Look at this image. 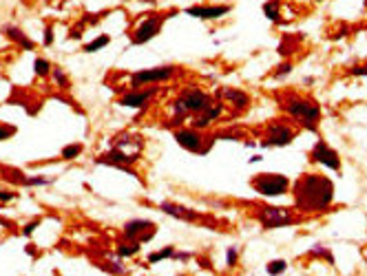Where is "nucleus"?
I'll return each instance as SVG.
<instances>
[{
    "label": "nucleus",
    "mask_w": 367,
    "mask_h": 276,
    "mask_svg": "<svg viewBox=\"0 0 367 276\" xmlns=\"http://www.w3.org/2000/svg\"><path fill=\"white\" fill-rule=\"evenodd\" d=\"M332 181L321 175H305L294 186V199L301 210H325L332 203Z\"/></svg>",
    "instance_id": "obj_1"
},
{
    "label": "nucleus",
    "mask_w": 367,
    "mask_h": 276,
    "mask_svg": "<svg viewBox=\"0 0 367 276\" xmlns=\"http://www.w3.org/2000/svg\"><path fill=\"white\" fill-rule=\"evenodd\" d=\"M208 106H213V99L208 93H204L202 88H186L181 93V97L173 104V110L177 115H186V113H202Z\"/></svg>",
    "instance_id": "obj_2"
},
{
    "label": "nucleus",
    "mask_w": 367,
    "mask_h": 276,
    "mask_svg": "<svg viewBox=\"0 0 367 276\" xmlns=\"http://www.w3.org/2000/svg\"><path fill=\"white\" fill-rule=\"evenodd\" d=\"M286 110L292 115V117L301 119L303 126H310V128H316V121L321 117V108L316 106L312 99H305V97H299V95H292L290 102L286 104Z\"/></svg>",
    "instance_id": "obj_3"
},
{
    "label": "nucleus",
    "mask_w": 367,
    "mask_h": 276,
    "mask_svg": "<svg viewBox=\"0 0 367 276\" xmlns=\"http://www.w3.org/2000/svg\"><path fill=\"white\" fill-rule=\"evenodd\" d=\"M288 186H290V181H288V177H283V175L261 173L257 179H252V188L265 197H279L288 190Z\"/></svg>",
    "instance_id": "obj_4"
},
{
    "label": "nucleus",
    "mask_w": 367,
    "mask_h": 276,
    "mask_svg": "<svg viewBox=\"0 0 367 276\" xmlns=\"http://www.w3.org/2000/svg\"><path fill=\"white\" fill-rule=\"evenodd\" d=\"M166 18V14H153L148 18L142 20V25L135 29V36H133V42L135 44H142V42H148L151 38H155L162 29V22Z\"/></svg>",
    "instance_id": "obj_5"
},
{
    "label": "nucleus",
    "mask_w": 367,
    "mask_h": 276,
    "mask_svg": "<svg viewBox=\"0 0 367 276\" xmlns=\"http://www.w3.org/2000/svg\"><path fill=\"white\" fill-rule=\"evenodd\" d=\"M177 73L175 66H157V69H146V71H140V73H133L131 75V84L133 86H142V84H148V82H164V80H170Z\"/></svg>",
    "instance_id": "obj_6"
},
{
    "label": "nucleus",
    "mask_w": 367,
    "mask_h": 276,
    "mask_svg": "<svg viewBox=\"0 0 367 276\" xmlns=\"http://www.w3.org/2000/svg\"><path fill=\"white\" fill-rule=\"evenodd\" d=\"M259 219L265 228H281V225L292 223L294 217L290 214V210L286 208H272V206H263L259 212Z\"/></svg>",
    "instance_id": "obj_7"
},
{
    "label": "nucleus",
    "mask_w": 367,
    "mask_h": 276,
    "mask_svg": "<svg viewBox=\"0 0 367 276\" xmlns=\"http://www.w3.org/2000/svg\"><path fill=\"white\" fill-rule=\"evenodd\" d=\"M228 11H230V5H197V7L186 9V14L199 20H215L226 16Z\"/></svg>",
    "instance_id": "obj_8"
},
{
    "label": "nucleus",
    "mask_w": 367,
    "mask_h": 276,
    "mask_svg": "<svg viewBox=\"0 0 367 276\" xmlns=\"http://www.w3.org/2000/svg\"><path fill=\"white\" fill-rule=\"evenodd\" d=\"M175 140H177L179 146H184L186 151H191V153L204 151V148H202L204 137H202V132H199L197 128H181V130H177L175 132Z\"/></svg>",
    "instance_id": "obj_9"
},
{
    "label": "nucleus",
    "mask_w": 367,
    "mask_h": 276,
    "mask_svg": "<svg viewBox=\"0 0 367 276\" xmlns=\"http://www.w3.org/2000/svg\"><path fill=\"white\" fill-rule=\"evenodd\" d=\"M312 159H314V162H319V164H323V166H327V168H332V170H338V168H341V159H338V155L332 151V148L327 146L325 142H319V144L314 146Z\"/></svg>",
    "instance_id": "obj_10"
},
{
    "label": "nucleus",
    "mask_w": 367,
    "mask_h": 276,
    "mask_svg": "<svg viewBox=\"0 0 367 276\" xmlns=\"http://www.w3.org/2000/svg\"><path fill=\"white\" fill-rule=\"evenodd\" d=\"M294 137V130L288 128V126L283 124H274L268 132V140H265L263 144L265 146H286V144H290Z\"/></svg>",
    "instance_id": "obj_11"
},
{
    "label": "nucleus",
    "mask_w": 367,
    "mask_h": 276,
    "mask_svg": "<svg viewBox=\"0 0 367 276\" xmlns=\"http://www.w3.org/2000/svg\"><path fill=\"white\" fill-rule=\"evenodd\" d=\"M221 110H224V106H221V104H213V106H208L206 110H202V113H199L197 117L193 119V128H197V130L199 128H208V126L221 115Z\"/></svg>",
    "instance_id": "obj_12"
},
{
    "label": "nucleus",
    "mask_w": 367,
    "mask_h": 276,
    "mask_svg": "<svg viewBox=\"0 0 367 276\" xmlns=\"http://www.w3.org/2000/svg\"><path fill=\"white\" fill-rule=\"evenodd\" d=\"M155 95V88H148V91H133V93H126L124 97H122L120 104H124V106H133V108H140L144 104L151 102V97Z\"/></svg>",
    "instance_id": "obj_13"
},
{
    "label": "nucleus",
    "mask_w": 367,
    "mask_h": 276,
    "mask_svg": "<svg viewBox=\"0 0 367 276\" xmlns=\"http://www.w3.org/2000/svg\"><path fill=\"white\" fill-rule=\"evenodd\" d=\"M159 208H162L166 214H170V217H175V219H184V221H199V219H202L197 212H193L191 208L175 206V203H170V201H164Z\"/></svg>",
    "instance_id": "obj_14"
},
{
    "label": "nucleus",
    "mask_w": 367,
    "mask_h": 276,
    "mask_svg": "<svg viewBox=\"0 0 367 276\" xmlns=\"http://www.w3.org/2000/svg\"><path fill=\"white\" fill-rule=\"evenodd\" d=\"M140 232H144V234H146V241H148L155 234V225L148 223V221H131V223L124 225V234L131 236V239H135Z\"/></svg>",
    "instance_id": "obj_15"
},
{
    "label": "nucleus",
    "mask_w": 367,
    "mask_h": 276,
    "mask_svg": "<svg viewBox=\"0 0 367 276\" xmlns=\"http://www.w3.org/2000/svg\"><path fill=\"white\" fill-rule=\"evenodd\" d=\"M221 95H224L228 102H230L235 108H239V110L248 108V104H250V97H248L243 91H235V88H224V93H221Z\"/></svg>",
    "instance_id": "obj_16"
},
{
    "label": "nucleus",
    "mask_w": 367,
    "mask_h": 276,
    "mask_svg": "<svg viewBox=\"0 0 367 276\" xmlns=\"http://www.w3.org/2000/svg\"><path fill=\"white\" fill-rule=\"evenodd\" d=\"M3 31H5V36L14 38L16 42H20V44H22V47H27V49H33V42L29 40V38H25V36H22V33H20L18 29H14V27H5Z\"/></svg>",
    "instance_id": "obj_17"
},
{
    "label": "nucleus",
    "mask_w": 367,
    "mask_h": 276,
    "mask_svg": "<svg viewBox=\"0 0 367 276\" xmlns=\"http://www.w3.org/2000/svg\"><path fill=\"white\" fill-rule=\"evenodd\" d=\"M107 44H109V36H100L98 40H93L91 44H86L84 51H86V53H96V51H100L102 47H107Z\"/></svg>",
    "instance_id": "obj_18"
},
{
    "label": "nucleus",
    "mask_w": 367,
    "mask_h": 276,
    "mask_svg": "<svg viewBox=\"0 0 367 276\" xmlns=\"http://www.w3.org/2000/svg\"><path fill=\"white\" fill-rule=\"evenodd\" d=\"M170 256H175V250L173 247H164V250L151 254V256H148V263H157V261H162V258H170Z\"/></svg>",
    "instance_id": "obj_19"
},
{
    "label": "nucleus",
    "mask_w": 367,
    "mask_h": 276,
    "mask_svg": "<svg viewBox=\"0 0 367 276\" xmlns=\"http://www.w3.org/2000/svg\"><path fill=\"white\" fill-rule=\"evenodd\" d=\"M137 252H140V241L131 243V245H120V247H118V254H120V256H133V254H137Z\"/></svg>",
    "instance_id": "obj_20"
},
{
    "label": "nucleus",
    "mask_w": 367,
    "mask_h": 276,
    "mask_svg": "<svg viewBox=\"0 0 367 276\" xmlns=\"http://www.w3.org/2000/svg\"><path fill=\"white\" fill-rule=\"evenodd\" d=\"M263 11H265V16H268L270 20H279V3H265V7H263Z\"/></svg>",
    "instance_id": "obj_21"
},
{
    "label": "nucleus",
    "mask_w": 367,
    "mask_h": 276,
    "mask_svg": "<svg viewBox=\"0 0 367 276\" xmlns=\"http://www.w3.org/2000/svg\"><path fill=\"white\" fill-rule=\"evenodd\" d=\"M80 153H82V146H80V144H71V146H66L64 151H62V159H73V157H77Z\"/></svg>",
    "instance_id": "obj_22"
},
{
    "label": "nucleus",
    "mask_w": 367,
    "mask_h": 276,
    "mask_svg": "<svg viewBox=\"0 0 367 276\" xmlns=\"http://www.w3.org/2000/svg\"><path fill=\"white\" fill-rule=\"evenodd\" d=\"M33 66H36V73H38V75H49V73H51V66H49L47 60H40V58H38Z\"/></svg>",
    "instance_id": "obj_23"
},
{
    "label": "nucleus",
    "mask_w": 367,
    "mask_h": 276,
    "mask_svg": "<svg viewBox=\"0 0 367 276\" xmlns=\"http://www.w3.org/2000/svg\"><path fill=\"white\" fill-rule=\"evenodd\" d=\"M286 261H272L270 265H268V272L270 274H281V272H286Z\"/></svg>",
    "instance_id": "obj_24"
},
{
    "label": "nucleus",
    "mask_w": 367,
    "mask_h": 276,
    "mask_svg": "<svg viewBox=\"0 0 367 276\" xmlns=\"http://www.w3.org/2000/svg\"><path fill=\"white\" fill-rule=\"evenodd\" d=\"M53 77H55V82H58V84H62V88H69V82H66V75H64L60 69H55V71H53Z\"/></svg>",
    "instance_id": "obj_25"
},
{
    "label": "nucleus",
    "mask_w": 367,
    "mask_h": 276,
    "mask_svg": "<svg viewBox=\"0 0 367 276\" xmlns=\"http://www.w3.org/2000/svg\"><path fill=\"white\" fill-rule=\"evenodd\" d=\"M228 265H230V267H235V265H237V250H235V247L228 250Z\"/></svg>",
    "instance_id": "obj_26"
},
{
    "label": "nucleus",
    "mask_w": 367,
    "mask_h": 276,
    "mask_svg": "<svg viewBox=\"0 0 367 276\" xmlns=\"http://www.w3.org/2000/svg\"><path fill=\"white\" fill-rule=\"evenodd\" d=\"M9 135H14V128L11 126H0V140H7Z\"/></svg>",
    "instance_id": "obj_27"
},
{
    "label": "nucleus",
    "mask_w": 367,
    "mask_h": 276,
    "mask_svg": "<svg viewBox=\"0 0 367 276\" xmlns=\"http://www.w3.org/2000/svg\"><path fill=\"white\" fill-rule=\"evenodd\" d=\"M0 199H3V201H9V199H14V192H5V190H0Z\"/></svg>",
    "instance_id": "obj_28"
},
{
    "label": "nucleus",
    "mask_w": 367,
    "mask_h": 276,
    "mask_svg": "<svg viewBox=\"0 0 367 276\" xmlns=\"http://www.w3.org/2000/svg\"><path fill=\"white\" fill-rule=\"evenodd\" d=\"M53 36H51V29H47V36H44V44H51Z\"/></svg>",
    "instance_id": "obj_29"
},
{
    "label": "nucleus",
    "mask_w": 367,
    "mask_h": 276,
    "mask_svg": "<svg viewBox=\"0 0 367 276\" xmlns=\"http://www.w3.org/2000/svg\"><path fill=\"white\" fill-rule=\"evenodd\" d=\"M36 225H38L36 221H33V223H29V225H27V228H25V234H31V232H33V228H36Z\"/></svg>",
    "instance_id": "obj_30"
},
{
    "label": "nucleus",
    "mask_w": 367,
    "mask_h": 276,
    "mask_svg": "<svg viewBox=\"0 0 367 276\" xmlns=\"http://www.w3.org/2000/svg\"><path fill=\"white\" fill-rule=\"evenodd\" d=\"M290 69H292V66H290V64H283V66H281V69H279V73H277V75H281V73H288V71H290Z\"/></svg>",
    "instance_id": "obj_31"
}]
</instances>
